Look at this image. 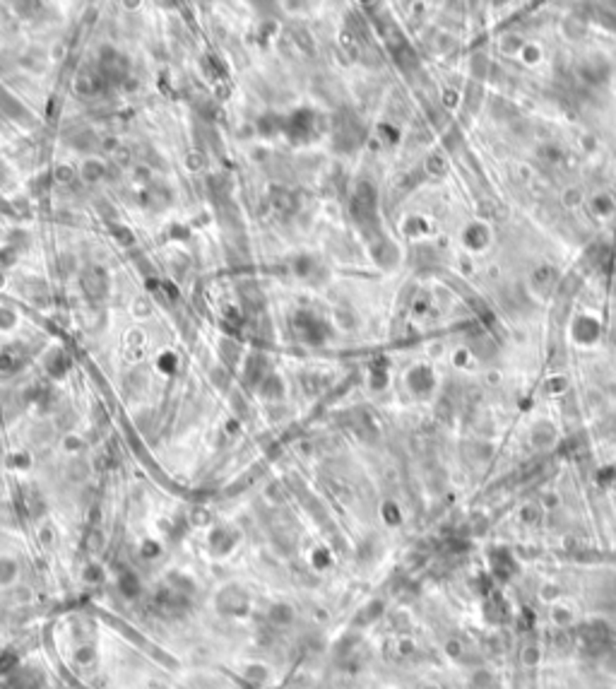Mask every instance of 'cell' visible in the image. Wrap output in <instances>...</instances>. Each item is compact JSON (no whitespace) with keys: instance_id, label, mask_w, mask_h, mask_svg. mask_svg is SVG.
<instances>
[{"instance_id":"277c9868","label":"cell","mask_w":616,"mask_h":689,"mask_svg":"<svg viewBox=\"0 0 616 689\" xmlns=\"http://www.w3.org/2000/svg\"><path fill=\"white\" fill-rule=\"evenodd\" d=\"M265 619L279 629H287L296 622V608L291 603H287V600H275L268 608V612H265Z\"/></svg>"},{"instance_id":"3957f363","label":"cell","mask_w":616,"mask_h":689,"mask_svg":"<svg viewBox=\"0 0 616 689\" xmlns=\"http://www.w3.org/2000/svg\"><path fill=\"white\" fill-rule=\"evenodd\" d=\"M22 579V564L12 554L0 552V591H10L20 584Z\"/></svg>"},{"instance_id":"6da1fadb","label":"cell","mask_w":616,"mask_h":689,"mask_svg":"<svg viewBox=\"0 0 616 689\" xmlns=\"http://www.w3.org/2000/svg\"><path fill=\"white\" fill-rule=\"evenodd\" d=\"M212 605H214V610H217V615H221V617L244 619V617L251 615L253 600H251V593L246 591L244 586L226 584V586H221L217 593H214Z\"/></svg>"},{"instance_id":"7a4b0ae2","label":"cell","mask_w":616,"mask_h":689,"mask_svg":"<svg viewBox=\"0 0 616 689\" xmlns=\"http://www.w3.org/2000/svg\"><path fill=\"white\" fill-rule=\"evenodd\" d=\"M236 675L244 682H249L251 687H256V689H268V687H272L277 682L275 670H272L270 663L256 660V658L241 660L236 665Z\"/></svg>"},{"instance_id":"5b68a950","label":"cell","mask_w":616,"mask_h":689,"mask_svg":"<svg viewBox=\"0 0 616 689\" xmlns=\"http://www.w3.org/2000/svg\"><path fill=\"white\" fill-rule=\"evenodd\" d=\"M73 663L78 668H92L97 663V648L92 643H82L80 648L73 651Z\"/></svg>"},{"instance_id":"8992f818","label":"cell","mask_w":616,"mask_h":689,"mask_svg":"<svg viewBox=\"0 0 616 689\" xmlns=\"http://www.w3.org/2000/svg\"><path fill=\"white\" fill-rule=\"evenodd\" d=\"M85 581H87V584H101V581H104V571H101V566L87 564V569H85Z\"/></svg>"}]
</instances>
